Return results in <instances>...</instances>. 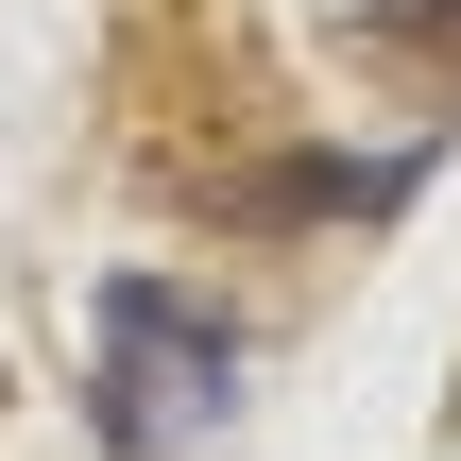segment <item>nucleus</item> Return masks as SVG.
<instances>
[{"instance_id":"f257e3e1","label":"nucleus","mask_w":461,"mask_h":461,"mask_svg":"<svg viewBox=\"0 0 461 461\" xmlns=\"http://www.w3.org/2000/svg\"><path fill=\"white\" fill-rule=\"evenodd\" d=\"M222 393H240L222 308H188V291L120 274V291H103V445H120V461H171L188 428H222Z\"/></svg>"},{"instance_id":"f03ea898","label":"nucleus","mask_w":461,"mask_h":461,"mask_svg":"<svg viewBox=\"0 0 461 461\" xmlns=\"http://www.w3.org/2000/svg\"><path fill=\"white\" fill-rule=\"evenodd\" d=\"M359 51H445V68H461V0H428V17H359Z\"/></svg>"}]
</instances>
